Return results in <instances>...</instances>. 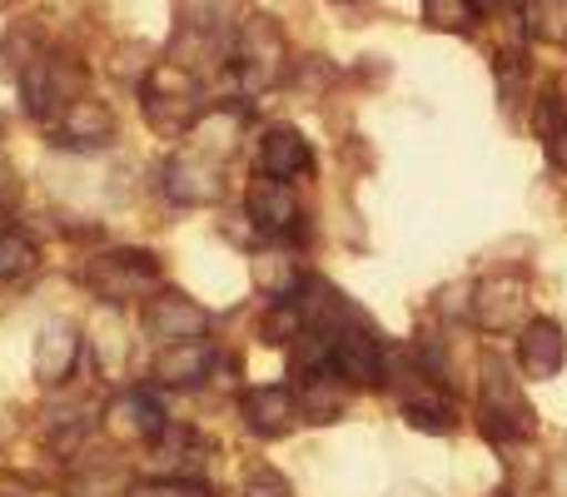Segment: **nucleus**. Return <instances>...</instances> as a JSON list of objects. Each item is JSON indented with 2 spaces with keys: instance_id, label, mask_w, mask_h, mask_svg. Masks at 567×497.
<instances>
[{
  "instance_id": "5",
  "label": "nucleus",
  "mask_w": 567,
  "mask_h": 497,
  "mask_svg": "<svg viewBox=\"0 0 567 497\" xmlns=\"http://www.w3.org/2000/svg\"><path fill=\"white\" fill-rule=\"evenodd\" d=\"M329 369L349 389H379L383 383V343L363 319H349L343 329L329 333Z\"/></svg>"
},
{
  "instance_id": "31",
  "label": "nucleus",
  "mask_w": 567,
  "mask_h": 497,
  "mask_svg": "<svg viewBox=\"0 0 567 497\" xmlns=\"http://www.w3.org/2000/svg\"><path fill=\"white\" fill-rule=\"evenodd\" d=\"M6 6H10V0H0V10H6Z\"/></svg>"
},
{
  "instance_id": "4",
  "label": "nucleus",
  "mask_w": 567,
  "mask_h": 497,
  "mask_svg": "<svg viewBox=\"0 0 567 497\" xmlns=\"http://www.w3.org/2000/svg\"><path fill=\"white\" fill-rule=\"evenodd\" d=\"M20 95H25V110L35 120H55L65 105H75L80 95H85V65L70 55H55V50H45V55L35 60V65L20 75Z\"/></svg>"
},
{
  "instance_id": "19",
  "label": "nucleus",
  "mask_w": 567,
  "mask_h": 497,
  "mask_svg": "<svg viewBox=\"0 0 567 497\" xmlns=\"http://www.w3.org/2000/svg\"><path fill=\"white\" fill-rule=\"evenodd\" d=\"M40 55H45V35H40V25L20 20V25L6 30V40H0V75H6V80H20Z\"/></svg>"
},
{
  "instance_id": "20",
  "label": "nucleus",
  "mask_w": 567,
  "mask_h": 497,
  "mask_svg": "<svg viewBox=\"0 0 567 497\" xmlns=\"http://www.w3.org/2000/svg\"><path fill=\"white\" fill-rule=\"evenodd\" d=\"M523 25L538 45L567 50V0H523Z\"/></svg>"
},
{
  "instance_id": "3",
  "label": "nucleus",
  "mask_w": 567,
  "mask_h": 497,
  "mask_svg": "<svg viewBox=\"0 0 567 497\" xmlns=\"http://www.w3.org/2000/svg\"><path fill=\"white\" fill-rule=\"evenodd\" d=\"M85 283L95 299L105 303H130V299H145L150 289L159 283V259L150 249H110L95 253L85 269Z\"/></svg>"
},
{
  "instance_id": "11",
  "label": "nucleus",
  "mask_w": 567,
  "mask_h": 497,
  "mask_svg": "<svg viewBox=\"0 0 567 497\" xmlns=\"http://www.w3.org/2000/svg\"><path fill=\"white\" fill-rule=\"evenodd\" d=\"M80 359V329L70 319H45L35 333V349H30V369H35V379L45 383V389H55V383L70 379V369H75Z\"/></svg>"
},
{
  "instance_id": "30",
  "label": "nucleus",
  "mask_w": 567,
  "mask_h": 497,
  "mask_svg": "<svg viewBox=\"0 0 567 497\" xmlns=\"http://www.w3.org/2000/svg\"><path fill=\"white\" fill-rule=\"evenodd\" d=\"M0 130H6V115H0Z\"/></svg>"
},
{
  "instance_id": "26",
  "label": "nucleus",
  "mask_w": 567,
  "mask_h": 497,
  "mask_svg": "<svg viewBox=\"0 0 567 497\" xmlns=\"http://www.w3.org/2000/svg\"><path fill=\"white\" fill-rule=\"evenodd\" d=\"M16 205H20V175L10 159H0V215H10Z\"/></svg>"
},
{
  "instance_id": "14",
  "label": "nucleus",
  "mask_w": 567,
  "mask_h": 497,
  "mask_svg": "<svg viewBox=\"0 0 567 497\" xmlns=\"http://www.w3.org/2000/svg\"><path fill=\"white\" fill-rule=\"evenodd\" d=\"M567 359V339H563V323L558 319H533L523 323L518 333V369L528 379H553Z\"/></svg>"
},
{
  "instance_id": "17",
  "label": "nucleus",
  "mask_w": 567,
  "mask_h": 497,
  "mask_svg": "<svg viewBox=\"0 0 567 497\" xmlns=\"http://www.w3.org/2000/svg\"><path fill=\"white\" fill-rule=\"evenodd\" d=\"M299 418L303 423H339L343 408H349V383L339 379L333 369L323 373H309V379H299Z\"/></svg>"
},
{
  "instance_id": "6",
  "label": "nucleus",
  "mask_w": 567,
  "mask_h": 497,
  "mask_svg": "<svg viewBox=\"0 0 567 497\" xmlns=\"http://www.w3.org/2000/svg\"><path fill=\"white\" fill-rule=\"evenodd\" d=\"M145 333L159 343V349H169V343H199L209 333V309L205 303H195L189 293H155V299L145 303Z\"/></svg>"
},
{
  "instance_id": "24",
  "label": "nucleus",
  "mask_w": 567,
  "mask_h": 497,
  "mask_svg": "<svg viewBox=\"0 0 567 497\" xmlns=\"http://www.w3.org/2000/svg\"><path fill=\"white\" fill-rule=\"evenodd\" d=\"M125 497H219V493L205 488L199 478H150V483H135Z\"/></svg>"
},
{
  "instance_id": "13",
  "label": "nucleus",
  "mask_w": 567,
  "mask_h": 497,
  "mask_svg": "<svg viewBox=\"0 0 567 497\" xmlns=\"http://www.w3.org/2000/svg\"><path fill=\"white\" fill-rule=\"evenodd\" d=\"M259 165H265L269 179L289 185V179H303L313 169V149L293 125H269L265 135H259Z\"/></svg>"
},
{
  "instance_id": "21",
  "label": "nucleus",
  "mask_w": 567,
  "mask_h": 497,
  "mask_svg": "<svg viewBox=\"0 0 567 497\" xmlns=\"http://www.w3.org/2000/svg\"><path fill=\"white\" fill-rule=\"evenodd\" d=\"M299 263H293V253L284 249H265L255 253V289L269 293V299H289L293 289H299Z\"/></svg>"
},
{
  "instance_id": "22",
  "label": "nucleus",
  "mask_w": 567,
  "mask_h": 497,
  "mask_svg": "<svg viewBox=\"0 0 567 497\" xmlns=\"http://www.w3.org/2000/svg\"><path fill=\"white\" fill-rule=\"evenodd\" d=\"M423 20H429L433 30L463 35V30L478 25V6H473V0H423Z\"/></svg>"
},
{
  "instance_id": "28",
  "label": "nucleus",
  "mask_w": 567,
  "mask_h": 497,
  "mask_svg": "<svg viewBox=\"0 0 567 497\" xmlns=\"http://www.w3.org/2000/svg\"><path fill=\"white\" fill-rule=\"evenodd\" d=\"M6 497H55V493L35 488V483H6Z\"/></svg>"
},
{
  "instance_id": "25",
  "label": "nucleus",
  "mask_w": 567,
  "mask_h": 497,
  "mask_svg": "<svg viewBox=\"0 0 567 497\" xmlns=\"http://www.w3.org/2000/svg\"><path fill=\"white\" fill-rule=\"evenodd\" d=\"M245 497H293V488H289V478H284V473L255 468V473L245 478Z\"/></svg>"
},
{
  "instance_id": "10",
  "label": "nucleus",
  "mask_w": 567,
  "mask_h": 497,
  "mask_svg": "<svg viewBox=\"0 0 567 497\" xmlns=\"http://www.w3.org/2000/svg\"><path fill=\"white\" fill-rule=\"evenodd\" d=\"M165 428H169L165 408H159L150 393H120V398H110V408H105V433L115 443H125V448L155 443Z\"/></svg>"
},
{
  "instance_id": "18",
  "label": "nucleus",
  "mask_w": 567,
  "mask_h": 497,
  "mask_svg": "<svg viewBox=\"0 0 567 497\" xmlns=\"http://www.w3.org/2000/svg\"><path fill=\"white\" fill-rule=\"evenodd\" d=\"M209 369H215V353H209V343H169V349L155 353V379L165 383V389H195V383L209 379Z\"/></svg>"
},
{
  "instance_id": "9",
  "label": "nucleus",
  "mask_w": 567,
  "mask_h": 497,
  "mask_svg": "<svg viewBox=\"0 0 567 497\" xmlns=\"http://www.w3.org/2000/svg\"><path fill=\"white\" fill-rule=\"evenodd\" d=\"M219 189H225V179H219V159H205L195 155V149H179L175 159L165 165V195L175 199V205H215Z\"/></svg>"
},
{
  "instance_id": "15",
  "label": "nucleus",
  "mask_w": 567,
  "mask_h": 497,
  "mask_svg": "<svg viewBox=\"0 0 567 497\" xmlns=\"http://www.w3.org/2000/svg\"><path fill=\"white\" fill-rule=\"evenodd\" d=\"M523 309H528V283L523 279H488L473 289V319L488 333L513 329L523 319Z\"/></svg>"
},
{
  "instance_id": "29",
  "label": "nucleus",
  "mask_w": 567,
  "mask_h": 497,
  "mask_svg": "<svg viewBox=\"0 0 567 497\" xmlns=\"http://www.w3.org/2000/svg\"><path fill=\"white\" fill-rule=\"evenodd\" d=\"M558 497H567V458H563V468H558Z\"/></svg>"
},
{
  "instance_id": "2",
  "label": "nucleus",
  "mask_w": 567,
  "mask_h": 497,
  "mask_svg": "<svg viewBox=\"0 0 567 497\" xmlns=\"http://www.w3.org/2000/svg\"><path fill=\"white\" fill-rule=\"evenodd\" d=\"M140 105H145V120L159 130V135H185L199 120V80L189 65L179 60H159L150 65L145 85H140Z\"/></svg>"
},
{
  "instance_id": "7",
  "label": "nucleus",
  "mask_w": 567,
  "mask_h": 497,
  "mask_svg": "<svg viewBox=\"0 0 567 497\" xmlns=\"http://www.w3.org/2000/svg\"><path fill=\"white\" fill-rule=\"evenodd\" d=\"M115 139V110L95 95H80L75 105H65L55 120H50V145L60 149H105Z\"/></svg>"
},
{
  "instance_id": "16",
  "label": "nucleus",
  "mask_w": 567,
  "mask_h": 497,
  "mask_svg": "<svg viewBox=\"0 0 567 497\" xmlns=\"http://www.w3.org/2000/svg\"><path fill=\"white\" fill-rule=\"evenodd\" d=\"M239 413H245L249 433H259V438H284V433L299 423V398H293L289 389H249Z\"/></svg>"
},
{
  "instance_id": "27",
  "label": "nucleus",
  "mask_w": 567,
  "mask_h": 497,
  "mask_svg": "<svg viewBox=\"0 0 567 497\" xmlns=\"http://www.w3.org/2000/svg\"><path fill=\"white\" fill-rule=\"evenodd\" d=\"M543 145H548V159H553V165H558V169H567V125H558V130H553V135L543 139Z\"/></svg>"
},
{
  "instance_id": "1",
  "label": "nucleus",
  "mask_w": 567,
  "mask_h": 497,
  "mask_svg": "<svg viewBox=\"0 0 567 497\" xmlns=\"http://www.w3.org/2000/svg\"><path fill=\"white\" fill-rule=\"evenodd\" d=\"M478 373H483L478 379V428L488 433L498 448L533 438L538 418H533V403L523 398V389H518V379L508 373V363H503L498 353H483Z\"/></svg>"
},
{
  "instance_id": "23",
  "label": "nucleus",
  "mask_w": 567,
  "mask_h": 497,
  "mask_svg": "<svg viewBox=\"0 0 567 497\" xmlns=\"http://www.w3.org/2000/svg\"><path fill=\"white\" fill-rule=\"evenodd\" d=\"M35 269V245L16 229H0V279H20Z\"/></svg>"
},
{
  "instance_id": "12",
  "label": "nucleus",
  "mask_w": 567,
  "mask_h": 497,
  "mask_svg": "<svg viewBox=\"0 0 567 497\" xmlns=\"http://www.w3.org/2000/svg\"><path fill=\"white\" fill-rule=\"evenodd\" d=\"M245 209H249V225L259 229V235H293L299 229V199H293V185H284V179H255L245 195Z\"/></svg>"
},
{
  "instance_id": "8",
  "label": "nucleus",
  "mask_w": 567,
  "mask_h": 497,
  "mask_svg": "<svg viewBox=\"0 0 567 497\" xmlns=\"http://www.w3.org/2000/svg\"><path fill=\"white\" fill-rule=\"evenodd\" d=\"M235 60H239V80H245V90H269L284 70V35L269 25L265 15H255L245 30H239Z\"/></svg>"
}]
</instances>
